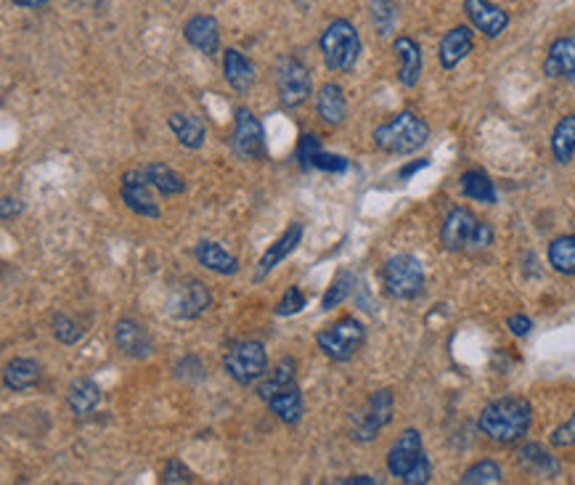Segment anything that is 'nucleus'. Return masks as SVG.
Instances as JSON below:
<instances>
[{
	"mask_svg": "<svg viewBox=\"0 0 575 485\" xmlns=\"http://www.w3.org/2000/svg\"><path fill=\"white\" fill-rule=\"evenodd\" d=\"M263 398L276 417L284 425H297L305 414V401L300 387H297V361L295 358H281L279 364L268 372V379L258 387Z\"/></svg>",
	"mask_w": 575,
	"mask_h": 485,
	"instance_id": "nucleus-1",
	"label": "nucleus"
},
{
	"mask_svg": "<svg viewBox=\"0 0 575 485\" xmlns=\"http://www.w3.org/2000/svg\"><path fill=\"white\" fill-rule=\"evenodd\" d=\"M530 422H533L530 403L525 398L509 395V398L488 403L477 425H480L485 438H491L493 443H501V446H509V443H517L528 435Z\"/></svg>",
	"mask_w": 575,
	"mask_h": 485,
	"instance_id": "nucleus-2",
	"label": "nucleus"
},
{
	"mask_svg": "<svg viewBox=\"0 0 575 485\" xmlns=\"http://www.w3.org/2000/svg\"><path fill=\"white\" fill-rule=\"evenodd\" d=\"M374 146L387 154H411L430 138V125L414 112L395 114L393 120L374 130Z\"/></svg>",
	"mask_w": 575,
	"mask_h": 485,
	"instance_id": "nucleus-3",
	"label": "nucleus"
},
{
	"mask_svg": "<svg viewBox=\"0 0 575 485\" xmlns=\"http://www.w3.org/2000/svg\"><path fill=\"white\" fill-rule=\"evenodd\" d=\"M440 242L448 252L462 250H485L493 242V228L483 220H477L470 210L456 207L443 220L440 228Z\"/></svg>",
	"mask_w": 575,
	"mask_h": 485,
	"instance_id": "nucleus-4",
	"label": "nucleus"
},
{
	"mask_svg": "<svg viewBox=\"0 0 575 485\" xmlns=\"http://www.w3.org/2000/svg\"><path fill=\"white\" fill-rule=\"evenodd\" d=\"M321 54H324V64L332 72H350L358 64L361 56V35L348 19H334L324 32H321Z\"/></svg>",
	"mask_w": 575,
	"mask_h": 485,
	"instance_id": "nucleus-5",
	"label": "nucleus"
},
{
	"mask_svg": "<svg viewBox=\"0 0 575 485\" xmlns=\"http://www.w3.org/2000/svg\"><path fill=\"white\" fill-rule=\"evenodd\" d=\"M382 284L395 300H414L424 289V266L414 255H393L382 266Z\"/></svg>",
	"mask_w": 575,
	"mask_h": 485,
	"instance_id": "nucleus-6",
	"label": "nucleus"
},
{
	"mask_svg": "<svg viewBox=\"0 0 575 485\" xmlns=\"http://www.w3.org/2000/svg\"><path fill=\"white\" fill-rule=\"evenodd\" d=\"M223 366H226L228 377L239 385H255L268 374V353H265L263 342L239 340L226 350Z\"/></svg>",
	"mask_w": 575,
	"mask_h": 485,
	"instance_id": "nucleus-7",
	"label": "nucleus"
},
{
	"mask_svg": "<svg viewBox=\"0 0 575 485\" xmlns=\"http://www.w3.org/2000/svg\"><path fill=\"white\" fill-rule=\"evenodd\" d=\"M364 340L366 326L358 319H353V316H345V319H340L337 324H332L316 337L318 350H321L326 358L337 361V364L350 361V358L356 356L361 345H364Z\"/></svg>",
	"mask_w": 575,
	"mask_h": 485,
	"instance_id": "nucleus-8",
	"label": "nucleus"
},
{
	"mask_svg": "<svg viewBox=\"0 0 575 485\" xmlns=\"http://www.w3.org/2000/svg\"><path fill=\"white\" fill-rule=\"evenodd\" d=\"M276 91H279V101L284 107H303L313 93L311 69L295 56H281L279 67H276Z\"/></svg>",
	"mask_w": 575,
	"mask_h": 485,
	"instance_id": "nucleus-9",
	"label": "nucleus"
},
{
	"mask_svg": "<svg viewBox=\"0 0 575 485\" xmlns=\"http://www.w3.org/2000/svg\"><path fill=\"white\" fill-rule=\"evenodd\" d=\"M393 409H395L393 393H390V390H377V393L366 401L364 409L353 417L350 438L356 440V443H371V440H377L379 430L390 425Z\"/></svg>",
	"mask_w": 575,
	"mask_h": 485,
	"instance_id": "nucleus-10",
	"label": "nucleus"
},
{
	"mask_svg": "<svg viewBox=\"0 0 575 485\" xmlns=\"http://www.w3.org/2000/svg\"><path fill=\"white\" fill-rule=\"evenodd\" d=\"M231 146H234V154L239 160H263L265 157L263 125L247 107L236 109Z\"/></svg>",
	"mask_w": 575,
	"mask_h": 485,
	"instance_id": "nucleus-11",
	"label": "nucleus"
},
{
	"mask_svg": "<svg viewBox=\"0 0 575 485\" xmlns=\"http://www.w3.org/2000/svg\"><path fill=\"white\" fill-rule=\"evenodd\" d=\"M120 194L130 213L141 215V218H159L162 215L157 199L152 194V183L146 181L144 167H136V170H128V173L122 175Z\"/></svg>",
	"mask_w": 575,
	"mask_h": 485,
	"instance_id": "nucleus-12",
	"label": "nucleus"
},
{
	"mask_svg": "<svg viewBox=\"0 0 575 485\" xmlns=\"http://www.w3.org/2000/svg\"><path fill=\"white\" fill-rule=\"evenodd\" d=\"M212 295L210 289L197 279H189L178 284L170 295V313L178 321H194L210 311Z\"/></svg>",
	"mask_w": 575,
	"mask_h": 485,
	"instance_id": "nucleus-13",
	"label": "nucleus"
},
{
	"mask_svg": "<svg viewBox=\"0 0 575 485\" xmlns=\"http://www.w3.org/2000/svg\"><path fill=\"white\" fill-rule=\"evenodd\" d=\"M114 342H117L122 356L136 358V361H144V358H149L154 353L152 334L136 319L117 321V326H114Z\"/></svg>",
	"mask_w": 575,
	"mask_h": 485,
	"instance_id": "nucleus-14",
	"label": "nucleus"
},
{
	"mask_svg": "<svg viewBox=\"0 0 575 485\" xmlns=\"http://www.w3.org/2000/svg\"><path fill=\"white\" fill-rule=\"evenodd\" d=\"M464 14L472 22V27L483 32L485 38H499L501 32L509 27V14L491 0H464Z\"/></svg>",
	"mask_w": 575,
	"mask_h": 485,
	"instance_id": "nucleus-15",
	"label": "nucleus"
},
{
	"mask_svg": "<svg viewBox=\"0 0 575 485\" xmlns=\"http://www.w3.org/2000/svg\"><path fill=\"white\" fill-rule=\"evenodd\" d=\"M424 456V446H422V435L419 430H403L401 438L395 440L393 448L387 451V470L395 478H406V472L414 467Z\"/></svg>",
	"mask_w": 575,
	"mask_h": 485,
	"instance_id": "nucleus-16",
	"label": "nucleus"
},
{
	"mask_svg": "<svg viewBox=\"0 0 575 485\" xmlns=\"http://www.w3.org/2000/svg\"><path fill=\"white\" fill-rule=\"evenodd\" d=\"M544 72L552 80L575 83V35H565V38L554 40L552 46H549V54H546Z\"/></svg>",
	"mask_w": 575,
	"mask_h": 485,
	"instance_id": "nucleus-17",
	"label": "nucleus"
},
{
	"mask_svg": "<svg viewBox=\"0 0 575 485\" xmlns=\"http://www.w3.org/2000/svg\"><path fill=\"white\" fill-rule=\"evenodd\" d=\"M300 242H303V223H289L287 231H284V234H281L279 239H276V242L265 250L263 258H260L255 281H263L265 276L273 271V268L279 266V263H284V260H287L289 255L297 250V244Z\"/></svg>",
	"mask_w": 575,
	"mask_h": 485,
	"instance_id": "nucleus-18",
	"label": "nucleus"
},
{
	"mask_svg": "<svg viewBox=\"0 0 575 485\" xmlns=\"http://www.w3.org/2000/svg\"><path fill=\"white\" fill-rule=\"evenodd\" d=\"M183 38L189 40L199 54L215 56L220 48V27L212 16L197 14L183 24Z\"/></svg>",
	"mask_w": 575,
	"mask_h": 485,
	"instance_id": "nucleus-19",
	"label": "nucleus"
},
{
	"mask_svg": "<svg viewBox=\"0 0 575 485\" xmlns=\"http://www.w3.org/2000/svg\"><path fill=\"white\" fill-rule=\"evenodd\" d=\"M472 48H475V35H472L470 27H454V30H448L440 40L438 48V59L443 64V69H454L459 67L467 56L472 54Z\"/></svg>",
	"mask_w": 575,
	"mask_h": 485,
	"instance_id": "nucleus-20",
	"label": "nucleus"
},
{
	"mask_svg": "<svg viewBox=\"0 0 575 485\" xmlns=\"http://www.w3.org/2000/svg\"><path fill=\"white\" fill-rule=\"evenodd\" d=\"M393 51L401 61V69H398V80L406 88H414L419 83V77H422V48L414 38L409 35H401V38H395Z\"/></svg>",
	"mask_w": 575,
	"mask_h": 485,
	"instance_id": "nucleus-21",
	"label": "nucleus"
},
{
	"mask_svg": "<svg viewBox=\"0 0 575 485\" xmlns=\"http://www.w3.org/2000/svg\"><path fill=\"white\" fill-rule=\"evenodd\" d=\"M223 77H226V83L239 93L250 91L255 80H258L255 64H252L239 48H226V54H223Z\"/></svg>",
	"mask_w": 575,
	"mask_h": 485,
	"instance_id": "nucleus-22",
	"label": "nucleus"
},
{
	"mask_svg": "<svg viewBox=\"0 0 575 485\" xmlns=\"http://www.w3.org/2000/svg\"><path fill=\"white\" fill-rule=\"evenodd\" d=\"M316 109L318 117L326 122V125H342L345 117H348V99H345V91H342L337 83H324L321 91L316 96Z\"/></svg>",
	"mask_w": 575,
	"mask_h": 485,
	"instance_id": "nucleus-23",
	"label": "nucleus"
},
{
	"mask_svg": "<svg viewBox=\"0 0 575 485\" xmlns=\"http://www.w3.org/2000/svg\"><path fill=\"white\" fill-rule=\"evenodd\" d=\"M167 125H170L175 138H178L181 146H186V149H202V146H205L207 128H205V122L199 120L197 114L175 112V114H170Z\"/></svg>",
	"mask_w": 575,
	"mask_h": 485,
	"instance_id": "nucleus-24",
	"label": "nucleus"
},
{
	"mask_svg": "<svg viewBox=\"0 0 575 485\" xmlns=\"http://www.w3.org/2000/svg\"><path fill=\"white\" fill-rule=\"evenodd\" d=\"M67 403L69 411L75 414V417H91L93 411L101 406V387L93 382V379H77L72 382L67 393Z\"/></svg>",
	"mask_w": 575,
	"mask_h": 485,
	"instance_id": "nucleus-25",
	"label": "nucleus"
},
{
	"mask_svg": "<svg viewBox=\"0 0 575 485\" xmlns=\"http://www.w3.org/2000/svg\"><path fill=\"white\" fill-rule=\"evenodd\" d=\"M194 255H197L199 266H205L212 273H220V276H234L239 271V260L228 250H223L218 242H199L194 247Z\"/></svg>",
	"mask_w": 575,
	"mask_h": 485,
	"instance_id": "nucleus-26",
	"label": "nucleus"
},
{
	"mask_svg": "<svg viewBox=\"0 0 575 485\" xmlns=\"http://www.w3.org/2000/svg\"><path fill=\"white\" fill-rule=\"evenodd\" d=\"M40 379V364L32 361V358H14L8 361L6 369H3V385L6 390H14V393H24L30 390L32 385H38Z\"/></svg>",
	"mask_w": 575,
	"mask_h": 485,
	"instance_id": "nucleus-27",
	"label": "nucleus"
},
{
	"mask_svg": "<svg viewBox=\"0 0 575 485\" xmlns=\"http://www.w3.org/2000/svg\"><path fill=\"white\" fill-rule=\"evenodd\" d=\"M146 181L152 183V189L159 191L162 197H175V194H183L186 191V181L183 175H178L173 167L162 165V162H152V165H144Z\"/></svg>",
	"mask_w": 575,
	"mask_h": 485,
	"instance_id": "nucleus-28",
	"label": "nucleus"
},
{
	"mask_svg": "<svg viewBox=\"0 0 575 485\" xmlns=\"http://www.w3.org/2000/svg\"><path fill=\"white\" fill-rule=\"evenodd\" d=\"M552 154L560 165H568L575 154V114H565L552 133Z\"/></svg>",
	"mask_w": 575,
	"mask_h": 485,
	"instance_id": "nucleus-29",
	"label": "nucleus"
},
{
	"mask_svg": "<svg viewBox=\"0 0 575 485\" xmlns=\"http://www.w3.org/2000/svg\"><path fill=\"white\" fill-rule=\"evenodd\" d=\"M517 462L523 464L525 470L536 472V475H544V478H552V475L560 472L557 462L546 454L544 448L536 446V443H528V446L520 448V451H517Z\"/></svg>",
	"mask_w": 575,
	"mask_h": 485,
	"instance_id": "nucleus-30",
	"label": "nucleus"
},
{
	"mask_svg": "<svg viewBox=\"0 0 575 485\" xmlns=\"http://www.w3.org/2000/svg\"><path fill=\"white\" fill-rule=\"evenodd\" d=\"M462 191L464 197L475 199V202H485V205L496 202V186H493L491 175L483 170H467L462 175Z\"/></svg>",
	"mask_w": 575,
	"mask_h": 485,
	"instance_id": "nucleus-31",
	"label": "nucleus"
},
{
	"mask_svg": "<svg viewBox=\"0 0 575 485\" xmlns=\"http://www.w3.org/2000/svg\"><path fill=\"white\" fill-rule=\"evenodd\" d=\"M549 266L557 273L575 276V234L557 236V239L549 244Z\"/></svg>",
	"mask_w": 575,
	"mask_h": 485,
	"instance_id": "nucleus-32",
	"label": "nucleus"
},
{
	"mask_svg": "<svg viewBox=\"0 0 575 485\" xmlns=\"http://www.w3.org/2000/svg\"><path fill=\"white\" fill-rule=\"evenodd\" d=\"M353 287H356V276L350 271H337L334 273L332 284L326 289L324 300H321V311H332L340 303H345L350 295H353Z\"/></svg>",
	"mask_w": 575,
	"mask_h": 485,
	"instance_id": "nucleus-33",
	"label": "nucleus"
},
{
	"mask_svg": "<svg viewBox=\"0 0 575 485\" xmlns=\"http://www.w3.org/2000/svg\"><path fill=\"white\" fill-rule=\"evenodd\" d=\"M504 480V472L493 459H483V462L472 464L470 470L464 472L462 483L464 485H477V483H501Z\"/></svg>",
	"mask_w": 575,
	"mask_h": 485,
	"instance_id": "nucleus-34",
	"label": "nucleus"
},
{
	"mask_svg": "<svg viewBox=\"0 0 575 485\" xmlns=\"http://www.w3.org/2000/svg\"><path fill=\"white\" fill-rule=\"evenodd\" d=\"M395 19H398V8H395L393 0H371V22H374L379 35H387L393 30Z\"/></svg>",
	"mask_w": 575,
	"mask_h": 485,
	"instance_id": "nucleus-35",
	"label": "nucleus"
},
{
	"mask_svg": "<svg viewBox=\"0 0 575 485\" xmlns=\"http://www.w3.org/2000/svg\"><path fill=\"white\" fill-rule=\"evenodd\" d=\"M53 337L61 342V345H77L83 340V329L75 319H69L67 313H56L53 316Z\"/></svg>",
	"mask_w": 575,
	"mask_h": 485,
	"instance_id": "nucleus-36",
	"label": "nucleus"
},
{
	"mask_svg": "<svg viewBox=\"0 0 575 485\" xmlns=\"http://www.w3.org/2000/svg\"><path fill=\"white\" fill-rule=\"evenodd\" d=\"M305 308V295L300 292V287H289L287 295L281 297L279 305H276V316H295Z\"/></svg>",
	"mask_w": 575,
	"mask_h": 485,
	"instance_id": "nucleus-37",
	"label": "nucleus"
},
{
	"mask_svg": "<svg viewBox=\"0 0 575 485\" xmlns=\"http://www.w3.org/2000/svg\"><path fill=\"white\" fill-rule=\"evenodd\" d=\"M313 170H326V173H345L348 170V160L340 154H326L318 152L311 162Z\"/></svg>",
	"mask_w": 575,
	"mask_h": 485,
	"instance_id": "nucleus-38",
	"label": "nucleus"
},
{
	"mask_svg": "<svg viewBox=\"0 0 575 485\" xmlns=\"http://www.w3.org/2000/svg\"><path fill=\"white\" fill-rule=\"evenodd\" d=\"M318 152H321L318 136H313V133H305V136L300 138V144H297V160H300V165H303L305 170H311V162Z\"/></svg>",
	"mask_w": 575,
	"mask_h": 485,
	"instance_id": "nucleus-39",
	"label": "nucleus"
},
{
	"mask_svg": "<svg viewBox=\"0 0 575 485\" xmlns=\"http://www.w3.org/2000/svg\"><path fill=\"white\" fill-rule=\"evenodd\" d=\"M162 483H194V475L189 472V467L178 459H170L165 464V472H162Z\"/></svg>",
	"mask_w": 575,
	"mask_h": 485,
	"instance_id": "nucleus-40",
	"label": "nucleus"
},
{
	"mask_svg": "<svg viewBox=\"0 0 575 485\" xmlns=\"http://www.w3.org/2000/svg\"><path fill=\"white\" fill-rule=\"evenodd\" d=\"M430 475H432L430 459H427V456H422V459H419V462L414 464L409 472H406L403 483L406 485H424V483H430Z\"/></svg>",
	"mask_w": 575,
	"mask_h": 485,
	"instance_id": "nucleus-41",
	"label": "nucleus"
},
{
	"mask_svg": "<svg viewBox=\"0 0 575 485\" xmlns=\"http://www.w3.org/2000/svg\"><path fill=\"white\" fill-rule=\"evenodd\" d=\"M552 446H557V448L575 446V414L568 419V422H565V425H560L552 432Z\"/></svg>",
	"mask_w": 575,
	"mask_h": 485,
	"instance_id": "nucleus-42",
	"label": "nucleus"
},
{
	"mask_svg": "<svg viewBox=\"0 0 575 485\" xmlns=\"http://www.w3.org/2000/svg\"><path fill=\"white\" fill-rule=\"evenodd\" d=\"M507 326L515 337H528L530 329H533V321H530L528 316H523V313H515V316H509Z\"/></svg>",
	"mask_w": 575,
	"mask_h": 485,
	"instance_id": "nucleus-43",
	"label": "nucleus"
},
{
	"mask_svg": "<svg viewBox=\"0 0 575 485\" xmlns=\"http://www.w3.org/2000/svg\"><path fill=\"white\" fill-rule=\"evenodd\" d=\"M0 205H3V220H11V215H19L22 213V205H19V202H16V199H11V197H3V202H0Z\"/></svg>",
	"mask_w": 575,
	"mask_h": 485,
	"instance_id": "nucleus-44",
	"label": "nucleus"
},
{
	"mask_svg": "<svg viewBox=\"0 0 575 485\" xmlns=\"http://www.w3.org/2000/svg\"><path fill=\"white\" fill-rule=\"evenodd\" d=\"M340 485H377V478H369V475H353V478L340 480Z\"/></svg>",
	"mask_w": 575,
	"mask_h": 485,
	"instance_id": "nucleus-45",
	"label": "nucleus"
},
{
	"mask_svg": "<svg viewBox=\"0 0 575 485\" xmlns=\"http://www.w3.org/2000/svg\"><path fill=\"white\" fill-rule=\"evenodd\" d=\"M422 167H427V160L411 162V165H406V167H403V170H401V178H403V181H406L409 175H414V173H417V170H422Z\"/></svg>",
	"mask_w": 575,
	"mask_h": 485,
	"instance_id": "nucleus-46",
	"label": "nucleus"
},
{
	"mask_svg": "<svg viewBox=\"0 0 575 485\" xmlns=\"http://www.w3.org/2000/svg\"><path fill=\"white\" fill-rule=\"evenodd\" d=\"M11 3L19 8H43L48 0H11Z\"/></svg>",
	"mask_w": 575,
	"mask_h": 485,
	"instance_id": "nucleus-47",
	"label": "nucleus"
}]
</instances>
